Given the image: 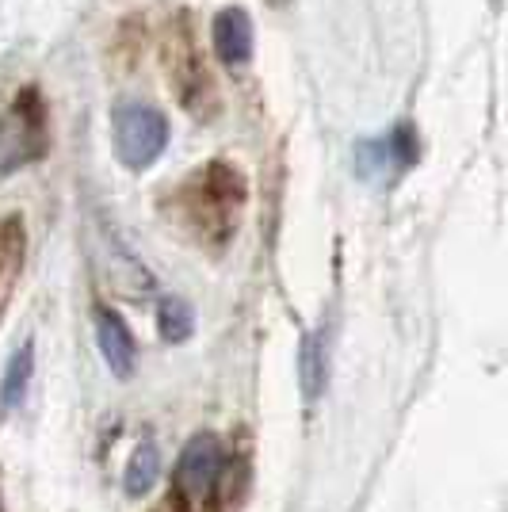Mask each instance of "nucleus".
<instances>
[{"label":"nucleus","instance_id":"obj_6","mask_svg":"<svg viewBox=\"0 0 508 512\" xmlns=\"http://www.w3.org/2000/svg\"><path fill=\"white\" fill-rule=\"evenodd\" d=\"M218 474H222V448H218V440L214 436H195L184 448V455H180V463H176V486H180V493L191 497V501H203V497H211Z\"/></svg>","mask_w":508,"mask_h":512},{"label":"nucleus","instance_id":"obj_4","mask_svg":"<svg viewBox=\"0 0 508 512\" xmlns=\"http://www.w3.org/2000/svg\"><path fill=\"white\" fill-rule=\"evenodd\" d=\"M417 165V142L413 130L398 127L382 138H367L356 146V172L371 184H390L398 172Z\"/></svg>","mask_w":508,"mask_h":512},{"label":"nucleus","instance_id":"obj_3","mask_svg":"<svg viewBox=\"0 0 508 512\" xmlns=\"http://www.w3.org/2000/svg\"><path fill=\"white\" fill-rule=\"evenodd\" d=\"M46 150V111L39 104V92L27 88L12 100L8 119L0 123V169H16L23 161L39 157Z\"/></svg>","mask_w":508,"mask_h":512},{"label":"nucleus","instance_id":"obj_7","mask_svg":"<svg viewBox=\"0 0 508 512\" xmlns=\"http://www.w3.org/2000/svg\"><path fill=\"white\" fill-rule=\"evenodd\" d=\"M211 39L226 65H245L253 58V20L245 8H222L214 16Z\"/></svg>","mask_w":508,"mask_h":512},{"label":"nucleus","instance_id":"obj_2","mask_svg":"<svg viewBox=\"0 0 508 512\" xmlns=\"http://www.w3.org/2000/svg\"><path fill=\"white\" fill-rule=\"evenodd\" d=\"M111 127H115L119 161L134 172L149 169L165 153V146H169L165 115L153 104H142V100H123V104L115 107V115H111Z\"/></svg>","mask_w":508,"mask_h":512},{"label":"nucleus","instance_id":"obj_8","mask_svg":"<svg viewBox=\"0 0 508 512\" xmlns=\"http://www.w3.org/2000/svg\"><path fill=\"white\" fill-rule=\"evenodd\" d=\"M23 256H27V230H23L20 214L0 218V314L8 310V302L16 295V283L23 272Z\"/></svg>","mask_w":508,"mask_h":512},{"label":"nucleus","instance_id":"obj_1","mask_svg":"<svg viewBox=\"0 0 508 512\" xmlns=\"http://www.w3.org/2000/svg\"><path fill=\"white\" fill-rule=\"evenodd\" d=\"M241 199H245V180L226 161H211L184 184L180 214L203 241H226L233 234V214L241 207Z\"/></svg>","mask_w":508,"mask_h":512},{"label":"nucleus","instance_id":"obj_11","mask_svg":"<svg viewBox=\"0 0 508 512\" xmlns=\"http://www.w3.org/2000/svg\"><path fill=\"white\" fill-rule=\"evenodd\" d=\"M157 474H161V451L153 440L146 444H138V451L130 455V467H127V493L130 497H142V493L153 490V482H157Z\"/></svg>","mask_w":508,"mask_h":512},{"label":"nucleus","instance_id":"obj_12","mask_svg":"<svg viewBox=\"0 0 508 512\" xmlns=\"http://www.w3.org/2000/svg\"><path fill=\"white\" fill-rule=\"evenodd\" d=\"M321 386H325V348H321V333H314L302 344V390L314 402L321 394Z\"/></svg>","mask_w":508,"mask_h":512},{"label":"nucleus","instance_id":"obj_5","mask_svg":"<svg viewBox=\"0 0 508 512\" xmlns=\"http://www.w3.org/2000/svg\"><path fill=\"white\" fill-rule=\"evenodd\" d=\"M169 85L176 88L188 111H203V104H211V81L199 62V50L191 43L188 23H180L169 39Z\"/></svg>","mask_w":508,"mask_h":512},{"label":"nucleus","instance_id":"obj_9","mask_svg":"<svg viewBox=\"0 0 508 512\" xmlns=\"http://www.w3.org/2000/svg\"><path fill=\"white\" fill-rule=\"evenodd\" d=\"M96 337H100V352H104V363L111 367V375L115 379H130L134 360H138V344L130 337L127 321L119 318L115 310H100Z\"/></svg>","mask_w":508,"mask_h":512},{"label":"nucleus","instance_id":"obj_13","mask_svg":"<svg viewBox=\"0 0 508 512\" xmlns=\"http://www.w3.org/2000/svg\"><path fill=\"white\" fill-rule=\"evenodd\" d=\"M161 337L169 344H180L191 337V329H195V318H191V306L184 299H165L161 302Z\"/></svg>","mask_w":508,"mask_h":512},{"label":"nucleus","instance_id":"obj_10","mask_svg":"<svg viewBox=\"0 0 508 512\" xmlns=\"http://www.w3.org/2000/svg\"><path fill=\"white\" fill-rule=\"evenodd\" d=\"M31 371H35V348L20 344V352H12V360L4 367V383H0V406L20 409L31 386Z\"/></svg>","mask_w":508,"mask_h":512}]
</instances>
